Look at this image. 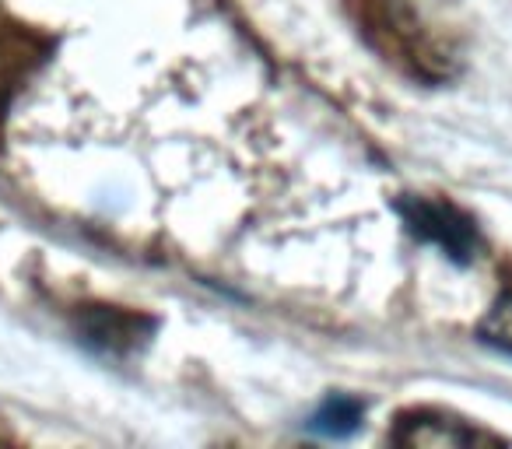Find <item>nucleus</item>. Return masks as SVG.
<instances>
[{
	"mask_svg": "<svg viewBox=\"0 0 512 449\" xmlns=\"http://www.w3.org/2000/svg\"><path fill=\"white\" fill-rule=\"evenodd\" d=\"M351 8H355L358 25L369 36V43L379 46L400 67L421 74V78H442L446 74V57L435 50L425 25L400 0H351Z\"/></svg>",
	"mask_w": 512,
	"mask_h": 449,
	"instance_id": "obj_1",
	"label": "nucleus"
},
{
	"mask_svg": "<svg viewBox=\"0 0 512 449\" xmlns=\"http://www.w3.org/2000/svg\"><path fill=\"white\" fill-rule=\"evenodd\" d=\"M400 214L411 225L414 236H421L425 243H435L439 250H446L453 260H470L477 250V229L467 214H460L453 204L442 200H421L407 197L400 204Z\"/></svg>",
	"mask_w": 512,
	"mask_h": 449,
	"instance_id": "obj_2",
	"label": "nucleus"
},
{
	"mask_svg": "<svg viewBox=\"0 0 512 449\" xmlns=\"http://www.w3.org/2000/svg\"><path fill=\"white\" fill-rule=\"evenodd\" d=\"M393 439L411 442V446H484V442H495V435L477 432L463 421L439 418V414H414V418H400Z\"/></svg>",
	"mask_w": 512,
	"mask_h": 449,
	"instance_id": "obj_3",
	"label": "nucleus"
},
{
	"mask_svg": "<svg viewBox=\"0 0 512 449\" xmlns=\"http://www.w3.org/2000/svg\"><path fill=\"white\" fill-rule=\"evenodd\" d=\"M85 330L92 341H99L102 348H130L141 334V320L116 309H99L85 320Z\"/></svg>",
	"mask_w": 512,
	"mask_h": 449,
	"instance_id": "obj_4",
	"label": "nucleus"
},
{
	"mask_svg": "<svg viewBox=\"0 0 512 449\" xmlns=\"http://www.w3.org/2000/svg\"><path fill=\"white\" fill-rule=\"evenodd\" d=\"M362 414H365V407L358 404L355 397H330L327 404L320 407V414L313 418V428L323 435H348L358 428Z\"/></svg>",
	"mask_w": 512,
	"mask_h": 449,
	"instance_id": "obj_5",
	"label": "nucleus"
},
{
	"mask_svg": "<svg viewBox=\"0 0 512 449\" xmlns=\"http://www.w3.org/2000/svg\"><path fill=\"white\" fill-rule=\"evenodd\" d=\"M481 334H484V341H491L495 348L512 351V288L498 295V302L488 309V316H484V323H481Z\"/></svg>",
	"mask_w": 512,
	"mask_h": 449,
	"instance_id": "obj_6",
	"label": "nucleus"
}]
</instances>
